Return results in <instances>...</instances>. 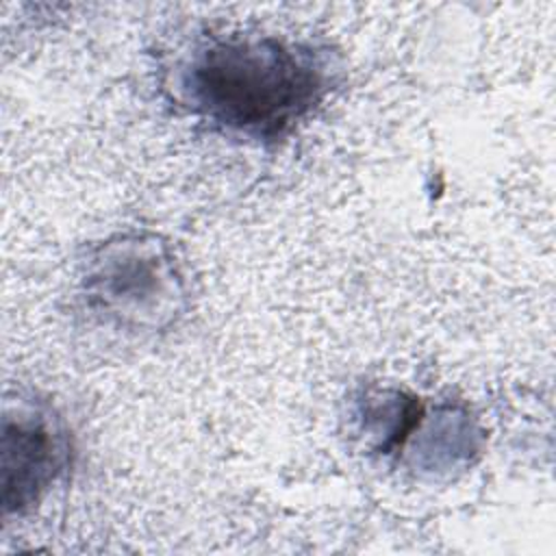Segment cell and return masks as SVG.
I'll use <instances>...</instances> for the list:
<instances>
[{"label": "cell", "mask_w": 556, "mask_h": 556, "mask_svg": "<svg viewBox=\"0 0 556 556\" xmlns=\"http://www.w3.org/2000/svg\"><path fill=\"white\" fill-rule=\"evenodd\" d=\"M337 52L313 39L204 30L165 67L169 100L213 132L254 146L291 137L339 85Z\"/></svg>", "instance_id": "1"}, {"label": "cell", "mask_w": 556, "mask_h": 556, "mask_svg": "<svg viewBox=\"0 0 556 556\" xmlns=\"http://www.w3.org/2000/svg\"><path fill=\"white\" fill-rule=\"evenodd\" d=\"M78 298L100 324L141 337L172 330L187 313L189 287L172 243L128 230L93 243L78 263Z\"/></svg>", "instance_id": "2"}, {"label": "cell", "mask_w": 556, "mask_h": 556, "mask_svg": "<svg viewBox=\"0 0 556 556\" xmlns=\"http://www.w3.org/2000/svg\"><path fill=\"white\" fill-rule=\"evenodd\" d=\"M2 515L33 513L74 465V439L63 413L37 391L4 395L0 441Z\"/></svg>", "instance_id": "3"}, {"label": "cell", "mask_w": 556, "mask_h": 556, "mask_svg": "<svg viewBox=\"0 0 556 556\" xmlns=\"http://www.w3.org/2000/svg\"><path fill=\"white\" fill-rule=\"evenodd\" d=\"M480 450L482 432L465 406L454 402L426 404L395 463L417 473L450 476L471 467Z\"/></svg>", "instance_id": "4"}]
</instances>
